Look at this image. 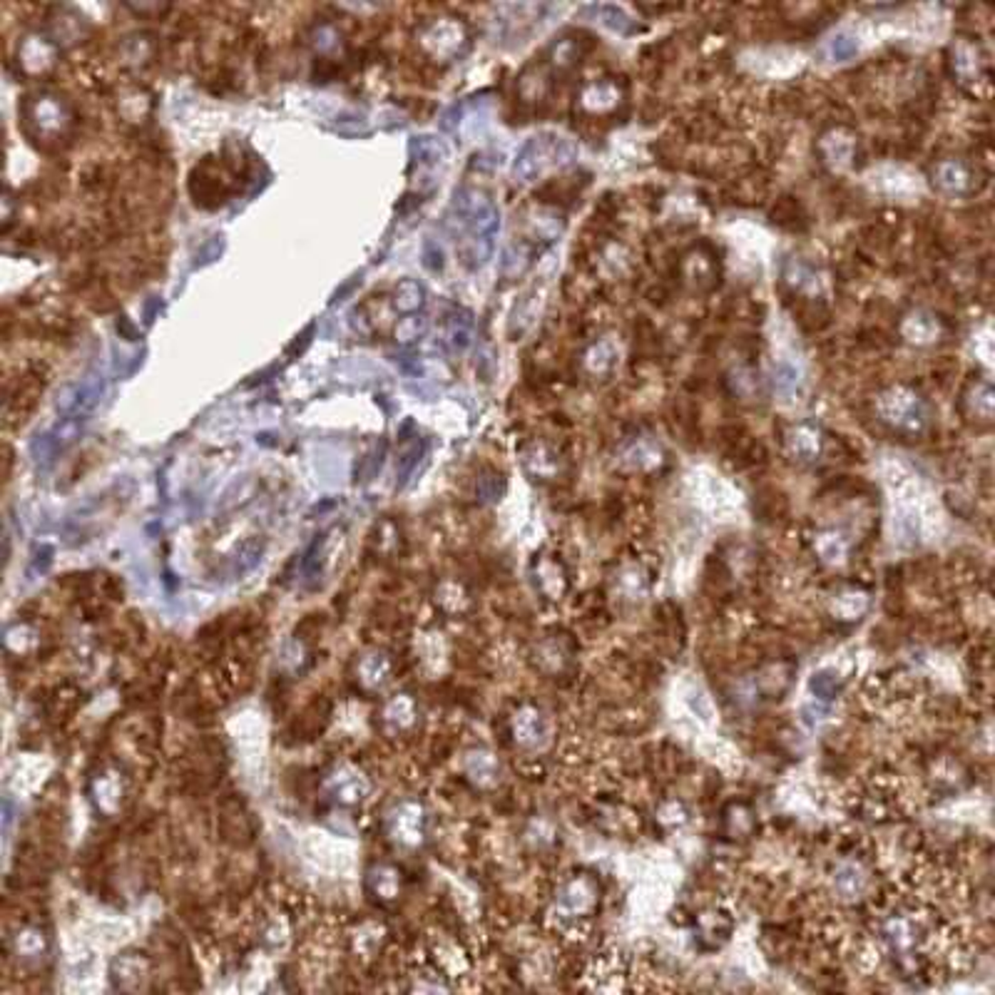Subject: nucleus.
<instances>
[{
  "label": "nucleus",
  "instance_id": "obj_25",
  "mask_svg": "<svg viewBox=\"0 0 995 995\" xmlns=\"http://www.w3.org/2000/svg\"><path fill=\"white\" fill-rule=\"evenodd\" d=\"M817 550L818 555H821V560H827V562H838V560H844L847 558V552H848V542L847 538H841L838 532L834 531H827V532H818V538H817Z\"/></svg>",
  "mask_w": 995,
  "mask_h": 995
},
{
  "label": "nucleus",
  "instance_id": "obj_16",
  "mask_svg": "<svg viewBox=\"0 0 995 995\" xmlns=\"http://www.w3.org/2000/svg\"><path fill=\"white\" fill-rule=\"evenodd\" d=\"M901 334L906 341L918 346L933 344L938 336V319L928 311H914L904 319L901 324Z\"/></svg>",
  "mask_w": 995,
  "mask_h": 995
},
{
  "label": "nucleus",
  "instance_id": "obj_18",
  "mask_svg": "<svg viewBox=\"0 0 995 995\" xmlns=\"http://www.w3.org/2000/svg\"><path fill=\"white\" fill-rule=\"evenodd\" d=\"M411 158L414 162H418L421 167H438V165H445L448 159V148H445L444 139H438L435 135H416L411 139Z\"/></svg>",
  "mask_w": 995,
  "mask_h": 995
},
{
  "label": "nucleus",
  "instance_id": "obj_11",
  "mask_svg": "<svg viewBox=\"0 0 995 995\" xmlns=\"http://www.w3.org/2000/svg\"><path fill=\"white\" fill-rule=\"evenodd\" d=\"M784 444L789 455L797 458L799 464H814L824 451V434L814 424H797L789 428Z\"/></svg>",
  "mask_w": 995,
  "mask_h": 995
},
{
  "label": "nucleus",
  "instance_id": "obj_15",
  "mask_svg": "<svg viewBox=\"0 0 995 995\" xmlns=\"http://www.w3.org/2000/svg\"><path fill=\"white\" fill-rule=\"evenodd\" d=\"M538 252L541 249L535 247L531 239H521V242L515 239L511 247L505 249V254H502V276L505 279H518V276L525 274L531 269L532 259H535Z\"/></svg>",
  "mask_w": 995,
  "mask_h": 995
},
{
  "label": "nucleus",
  "instance_id": "obj_26",
  "mask_svg": "<svg viewBox=\"0 0 995 995\" xmlns=\"http://www.w3.org/2000/svg\"><path fill=\"white\" fill-rule=\"evenodd\" d=\"M118 108L120 112H122V118H125V115L129 112V108H132V115H129L128 122H139V120L145 118L149 110H152V102H149L148 92H142L139 88H128L125 90V95H122V100L118 102Z\"/></svg>",
  "mask_w": 995,
  "mask_h": 995
},
{
  "label": "nucleus",
  "instance_id": "obj_24",
  "mask_svg": "<svg viewBox=\"0 0 995 995\" xmlns=\"http://www.w3.org/2000/svg\"><path fill=\"white\" fill-rule=\"evenodd\" d=\"M625 461L637 471H647V468H655L660 464V448L647 444V441H637V444H630L625 448Z\"/></svg>",
  "mask_w": 995,
  "mask_h": 995
},
{
  "label": "nucleus",
  "instance_id": "obj_22",
  "mask_svg": "<svg viewBox=\"0 0 995 995\" xmlns=\"http://www.w3.org/2000/svg\"><path fill=\"white\" fill-rule=\"evenodd\" d=\"M578 58H580V40L570 38V35L552 40L550 48L545 50V60H548V65L552 70L575 68Z\"/></svg>",
  "mask_w": 995,
  "mask_h": 995
},
{
  "label": "nucleus",
  "instance_id": "obj_4",
  "mask_svg": "<svg viewBox=\"0 0 995 995\" xmlns=\"http://www.w3.org/2000/svg\"><path fill=\"white\" fill-rule=\"evenodd\" d=\"M876 414L886 426L901 434H921L928 426L923 398L906 386H891L876 398Z\"/></svg>",
  "mask_w": 995,
  "mask_h": 995
},
{
  "label": "nucleus",
  "instance_id": "obj_7",
  "mask_svg": "<svg viewBox=\"0 0 995 995\" xmlns=\"http://www.w3.org/2000/svg\"><path fill=\"white\" fill-rule=\"evenodd\" d=\"M951 62H953V75L963 88H978L988 85V68L986 58L978 48V43L971 38H958L951 50Z\"/></svg>",
  "mask_w": 995,
  "mask_h": 995
},
{
  "label": "nucleus",
  "instance_id": "obj_28",
  "mask_svg": "<svg viewBox=\"0 0 995 995\" xmlns=\"http://www.w3.org/2000/svg\"><path fill=\"white\" fill-rule=\"evenodd\" d=\"M426 329H428V321H426L424 316L411 314L396 324V339L401 344H414V341H418L426 334Z\"/></svg>",
  "mask_w": 995,
  "mask_h": 995
},
{
  "label": "nucleus",
  "instance_id": "obj_13",
  "mask_svg": "<svg viewBox=\"0 0 995 995\" xmlns=\"http://www.w3.org/2000/svg\"><path fill=\"white\" fill-rule=\"evenodd\" d=\"M474 336H475V319L471 311H465V309H455V311L448 314V319H445L444 341L454 354H464L465 349L474 344Z\"/></svg>",
  "mask_w": 995,
  "mask_h": 995
},
{
  "label": "nucleus",
  "instance_id": "obj_9",
  "mask_svg": "<svg viewBox=\"0 0 995 995\" xmlns=\"http://www.w3.org/2000/svg\"><path fill=\"white\" fill-rule=\"evenodd\" d=\"M580 15L585 20H590L600 28L610 30V33H617L622 38H630V35H637L640 33V25L637 20L632 18L627 10L622 5H615V3H592V5H585L580 8Z\"/></svg>",
  "mask_w": 995,
  "mask_h": 995
},
{
  "label": "nucleus",
  "instance_id": "obj_10",
  "mask_svg": "<svg viewBox=\"0 0 995 995\" xmlns=\"http://www.w3.org/2000/svg\"><path fill=\"white\" fill-rule=\"evenodd\" d=\"M622 92L617 88V82L602 78L592 80L588 85H582V90L578 92V105H580L588 115L592 118H602V115H610L612 110H617V102H620Z\"/></svg>",
  "mask_w": 995,
  "mask_h": 995
},
{
  "label": "nucleus",
  "instance_id": "obj_17",
  "mask_svg": "<svg viewBox=\"0 0 995 995\" xmlns=\"http://www.w3.org/2000/svg\"><path fill=\"white\" fill-rule=\"evenodd\" d=\"M821 152L827 158L828 165H834L837 169H844L851 165L854 159V152H856V142L851 135L841 132V129H834L828 132L827 138L821 139Z\"/></svg>",
  "mask_w": 995,
  "mask_h": 995
},
{
  "label": "nucleus",
  "instance_id": "obj_27",
  "mask_svg": "<svg viewBox=\"0 0 995 995\" xmlns=\"http://www.w3.org/2000/svg\"><path fill=\"white\" fill-rule=\"evenodd\" d=\"M968 404H971V411L976 414V418L990 421L993 418V388H990V384L988 381H978L971 388Z\"/></svg>",
  "mask_w": 995,
  "mask_h": 995
},
{
  "label": "nucleus",
  "instance_id": "obj_3",
  "mask_svg": "<svg viewBox=\"0 0 995 995\" xmlns=\"http://www.w3.org/2000/svg\"><path fill=\"white\" fill-rule=\"evenodd\" d=\"M575 159H578V148L570 139L562 138L558 132H541V135L525 139V145L512 165V177L521 185H531V182L545 177L552 169L570 167Z\"/></svg>",
  "mask_w": 995,
  "mask_h": 995
},
{
  "label": "nucleus",
  "instance_id": "obj_19",
  "mask_svg": "<svg viewBox=\"0 0 995 995\" xmlns=\"http://www.w3.org/2000/svg\"><path fill=\"white\" fill-rule=\"evenodd\" d=\"M426 306V286L416 279H401L394 289V309L398 314H418Z\"/></svg>",
  "mask_w": 995,
  "mask_h": 995
},
{
  "label": "nucleus",
  "instance_id": "obj_1",
  "mask_svg": "<svg viewBox=\"0 0 995 995\" xmlns=\"http://www.w3.org/2000/svg\"><path fill=\"white\" fill-rule=\"evenodd\" d=\"M448 227L458 244V259L465 269H481L493 256L495 234L501 229V212L483 189H455Z\"/></svg>",
  "mask_w": 995,
  "mask_h": 995
},
{
  "label": "nucleus",
  "instance_id": "obj_5",
  "mask_svg": "<svg viewBox=\"0 0 995 995\" xmlns=\"http://www.w3.org/2000/svg\"><path fill=\"white\" fill-rule=\"evenodd\" d=\"M416 43L435 62H451L461 58L471 43L468 28L458 18H434L424 23L416 33Z\"/></svg>",
  "mask_w": 995,
  "mask_h": 995
},
{
  "label": "nucleus",
  "instance_id": "obj_20",
  "mask_svg": "<svg viewBox=\"0 0 995 995\" xmlns=\"http://www.w3.org/2000/svg\"><path fill=\"white\" fill-rule=\"evenodd\" d=\"M548 88H550V80H548V70L542 65L525 68L521 78H518V92H521L522 102H528V105L545 100Z\"/></svg>",
  "mask_w": 995,
  "mask_h": 995
},
{
  "label": "nucleus",
  "instance_id": "obj_23",
  "mask_svg": "<svg viewBox=\"0 0 995 995\" xmlns=\"http://www.w3.org/2000/svg\"><path fill=\"white\" fill-rule=\"evenodd\" d=\"M858 50H861V43L848 30H838L837 35H831V40L827 43L828 58L834 60V62H848V60H854L858 55Z\"/></svg>",
  "mask_w": 995,
  "mask_h": 995
},
{
  "label": "nucleus",
  "instance_id": "obj_8",
  "mask_svg": "<svg viewBox=\"0 0 995 995\" xmlns=\"http://www.w3.org/2000/svg\"><path fill=\"white\" fill-rule=\"evenodd\" d=\"M58 62V45L45 35H25L18 45V65L30 78H43Z\"/></svg>",
  "mask_w": 995,
  "mask_h": 995
},
{
  "label": "nucleus",
  "instance_id": "obj_30",
  "mask_svg": "<svg viewBox=\"0 0 995 995\" xmlns=\"http://www.w3.org/2000/svg\"><path fill=\"white\" fill-rule=\"evenodd\" d=\"M444 249L435 244L434 239L424 242V266L428 272H441L444 269Z\"/></svg>",
  "mask_w": 995,
  "mask_h": 995
},
{
  "label": "nucleus",
  "instance_id": "obj_2",
  "mask_svg": "<svg viewBox=\"0 0 995 995\" xmlns=\"http://www.w3.org/2000/svg\"><path fill=\"white\" fill-rule=\"evenodd\" d=\"M20 120H23L25 135L35 145H43V148H55L60 139L68 138L70 129H72V110H70V105L60 95L48 92V90L30 92L28 98L23 100Z\"/></svg>",
  "mask_w": 995,
  "mask_h": 995
},
{
  "label": "nucleus",
  "instance_id": "obj_14",
  "mask_svg": "<svg viewBox=\"0 0 995 995\" xmlns=\"http://www.w3.org/2000/svg\"><path fill=\"white\" fill-rule=\"evenodd\" d=\"M774 384L781 396H797L804 384V368L799 364L794 354H781L774 361Z\"/></svg>",
  "mask_w": 995,
  "mask_h": 995
},
{
  "label": "nucleus",
  "instance_id": "obj_21",
  "mask_svg": "<svg viewBox=\"0 0 995 995\" xmlns=\"http://www.w3.org/2000/svg\"><path fill=\"white\" fill-rule=\"evenodd\" d=\"M617 344L610 341V339H602L598 344H592L585 354V368L590 371L592 376H608L617 366Z\"/></svg>",
  "mask_w": 995,
  "mask_h": 995
},
{
  "label": "nucleus",
  "instance_id": "obj_6",
  "mask_svg": "<svg viewBox=\"0 0 995 995\" xmlns=\"http://www.w3.org/2000/svg\"><path fill=\"white\" fill-rule=\"evenodd\" d=\"M102 394H105V374L100 368H92L80 378L78 384L68 386L62 391V396L58 398V411L62 416L85 418L102 401Z\"/></svg>",
  "mask_w": 995,
  "mask_h": 995
},
{
  "label": "nucleus",
  "instance_id": "obj_12",
  "mask_svg": "<svg viewBox=\"0 0 995 995\" xmlns=\"http://www.w3.org/2000/svg\"><path fill=\"white\" fill-rule=\"evenodd\" d=\"M971 182H973L971 179V169L961 159H943L933 169V185L938 187V192L951 195V197L966 195L968 189H971Z\"/></svg>",
  "mask_w": 995,
  "mask_h": 995
},
{
  "label": "nucleus",
  "instance_id": "obj_29",
  "mask_svg": "<svg viewBox=\"0 0 995 995\" xmlns=\"http://www.w3.org/2000/svg\"><path fill=\"white\" fill-rule=\"evenodd\" d=\"M811 690L817 692V697H821V700H831L838 692V682L834 677V672H817L814 680H811Z\"/></svg>",
  "mask_w": 995,
  "mask_h": 995
}]
</instances>
